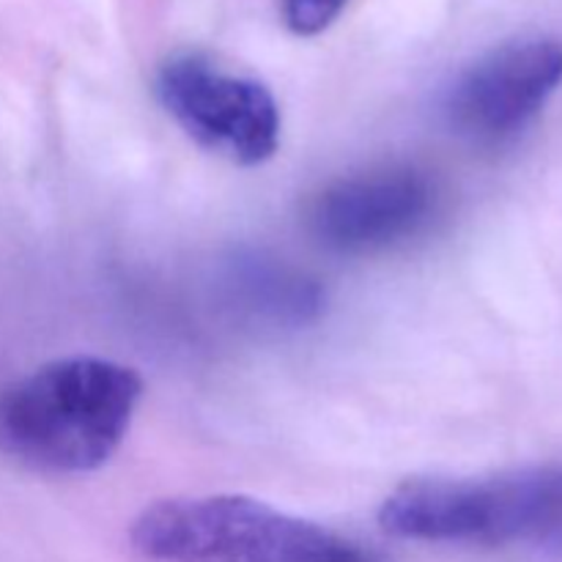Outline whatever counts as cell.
Masks as SVG:
<instances>
[{
	"mask_svg": "<svg viewBox=\"0 0 562 562\" xmlns=\"http://www.w3.org/2000/svg\"><path fill=\"white\" fill-rule=\"evenodd\" d=\"M349 0H280L283 20L296 36H316L327 31Z\"/></svg>",
	"mask_w": 562,
	"mask_h": 562,
	"instance_id": "ba28073f",
	"label": "cell"
},
{
	"mask_svg": "<svg viewBox=\"0 0 562 562\" xmlns=\"http://www.w3.org/2000/svg\"><path fill=\"white\" fill-rule=\"evenodd\" d=\"M225 283L241 313L274 327H302L322 311V285L316 280L261 252L236 256Z\"/></svg>",
	"mask_w": 562,
	"mask_h": 562,
	"instance_id": "52a82bcc",
	"label": "cell"
},
{
	"mask_svg": "<svg viewBox=\"0 0 562 562\" xmlns=\"http://www.w3.org/2000/svg\"><path fill=\"white\" fill-rule=\"evenodd\" d=\"M130 541L151 562H384L344 532L241 494L159 499L132 521Z\"/></svg>",
	"mask_w": 562,
	"mask_h": 562,
	"instance_id": "3957f363",
	"label": "cell"
},
{
	"mask_svg": "<svg viewBox=\"0 0 562 562\" xmlns=\"http://www.w3.org/2000/svg\"><path fill=\"white\" fill-rule=\"evenodd\" d=\"M157 97L198 146L228 162L256 168L278 154L283 132L278 99L256 77L184 53L159 66Z\"/></svg>",
	"mask_w": 562,
	"mask_h": 562,
	"instance_id": "277c9868",
	"label": "cell"
},
{
	"mask_svg": "<svg viewBox=\"0 0 562 562\" xmlns=\"http://www.w3.org/2000/svg\"><path fill=\"white\" fill-rule=\"evenodd\" d=\"M439 192L415 165H379L327 181L307 201L305 223L318 245L340 256H373L409 241L431 223Z\"/></svg>",
	"mask_w": 562,
	"mask_h": 562,
	"instance_id": "5b68a950",
	"label": "cell"
},
{
	"mask_svg": "<svg viewBox=\"0 0 562 562\" xmlns=\"http://www.w3.org/2000/svg\"><path fill=\"white\" fill-rule=\"evenodd\" d=\"M140 398L135 368L60 357L0 390V453L49 475H86L119 453Z\"/></svg>",
	"mask_w": 562,
	"mask_h": 562,
	"instance_id": "6da1fadb",
	"label": "cell"
},
{
	"mask_svg": "<svg viewBox=\"0 0 562 562\" xmlns=\"http://www.w3.org/2000/svg\"><path fill=\"white\" fill-rule=\"evenodd\" d=\"M562 82V44L516 38L472 60L442 99L450 130L477 146L519 135Z\"/></svg>",
	"mask_w": 562,
	"mask_h": 562,
	"instance_id": "8992f818",
	"label": "cell"
},
{
	"mask_svg": "<svg viewBox=\"0 0 562 562\" xmlns=\"http://www.w3.org/2000/svg\"><path fill=\"white\" fill-rule=\"evenodd\" d=\"M379 525L395 538L437 547L562 554V464L415 477L384 497Z\"/></svg>",
	"mask_w": 562,
	"mask_h": 562,
	"instance_id": "7a4b0ae2",
	"label": "cell"
}]
</instances>
